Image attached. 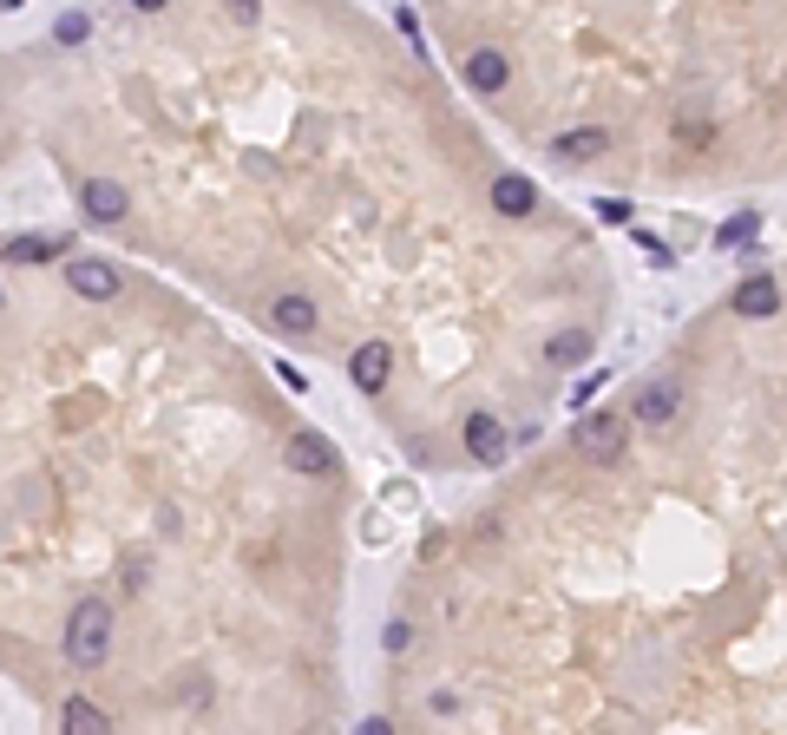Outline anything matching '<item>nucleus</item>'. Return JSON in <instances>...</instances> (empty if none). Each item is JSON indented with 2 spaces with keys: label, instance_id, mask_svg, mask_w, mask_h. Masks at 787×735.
<instances>
[{
  "label": "nucleus",
  "instance_id": "nucleus-4",
  "mask_svg": "<svg viewBox=\"0 0 787 735\" xmlns=\"http://www.w3.org/2000/svg\"><path fill=\"white\" fill-rule=\"evenodd\" d=\"M630 414H637L644 427H676V414H683V388H676L670 375H657V381H644V388L630 394Z\"/></svg>",
  "mask_w": 787,
  "mask_h": 735
},
{
  "label": "nucleus",
  "instance_id": "nucleus-3",
  "mask_svg": "<svg viewBox=\"0 0 787 735\" xmlns=\"http://www.w3.org/2000/svg\"><path fill=\"white\" fill-rule=\"evenodd\" d=\"M282 467L289 473H302V480H328L335 467H342V453L315 434V427H302V434H289V447H282Z\"/></svg>",
  "mask_w": 787,
  "mask_h": 735
},
{
  "label": "nucleus",
  "instance_id": "nucleus-12",
  "mask_svg": "<svg viewBox=\"0 0 787 735\" xmlns=\"http://www.w3.org/2000/svg\"><path fill=\"white\" fill-rule=\"evenodd\" d=\"M269 329H282V335H315V302H309V296H276V302H269Z\"/></svg>",
  "mask_w": 787,
  "mask_h": 735
},
{
  "label": "nucleus",
  "instance_id": "nucleus-7",
  "mask_svg": "<svg viewBox=\"0 0 787 735\" xmlns=\"http://www.w3.org/2000/svg\"><path fill=\"white\" fill-rule=\"evenodd\" d=\"M460 72H466V85H473V92H506V79H512V59H506L499 46H473Z\"/></svg>",
  "mask_w": 787,
  "mask_h": 735
},
{
  "label": "nucleus",
  "instance_id": "nucleus-17",
  "mask_svg": "<svg viewBox=\"0 0 787 735\" xmlns=\"http://www.w3.org/2000/svg\"><path fill=\"white\" fill-rule=\"evenodd\" d=\"M755 223H762V217H729L716 243H722V250H736V243H749V237H755Z\"/></svg>",
  "mask_w": 787,
  "mask_h": 735
},
{
  "label": "nucleus",
  "instance_id": "nucleus-9",
  "mask_svg": "<svg viewBox=\"0 0 787 735\" xmlns=\"http://www.w3.org/2000/svg\"><path fill=\"white\" fill-rule=\"evenodd\" d=\"M348 375H355V388H361V394H381V388H387V375H394V348H387V342H361V348H355V361H348Z\"/></svg>",
  "mask_w": 787,
  "mask_h": 735
},
{
  "label": "nucleus",
  "instance_id": "nucleus-19",
  "mask_svg": "<svg viewBox=\"0 0 787 735\" xmlns=\"http://www.w3.org/2000/svg\"><path fill=\"white\" fill-rule=\"evenodd\" d=\"M598 217H604V223H630V204H624V197H611V204H598Z\"/></svg>",
  "mask_w": 787,
  "mask_h": 735
},
{
  "label": "nucleus",
  "instance_id": "nucleus-1",
  "mask_svg": "<svg viewBox=\"0 0 787 735\" xmlns=\"http://www.w3.org/2000/svg\"><path fill=\"white\" fill-rule=\"evenodd\" d=\"M105 651H112V605L105 598H79L72 618H66V657L79 670H92V664H105Z\"/></svg>",
  "mask_w": 787,
  "mask_h": 735
},
{
  "label": "nucleus",
  "instance_id": "nucleus-6",
  "mask_svg": "<svg viewBox=\"0 0 787 735\" xmlns=\"http://www.w3.org/2000/svg\"><path fill=\"white\" fill-rule=\"evenodd\" d=\"M460 434H466V453H473L479 467H499V460L512 453V434H506L493 414H466V427H460Z\"/></svg>",
  "mask_w": 787,
  "mask_h": 735
},
{
  "label": "nucleus",
  "instance_id": "nucleus-13",
  "mask_svg": "<svg viewBox=\"0 0 787 735\" xmlns=\"http://www.w3.org/2000/svg\"><path fill=\"white\" fill-rule=\"evenodd\" d=\"M604 151H611V131H604V125H585V131L552 138V158H604Z\"/></svg>",
  "mask_w": 787,
  "mask_h": 735
},
{
  "label": "nucleus",
  "instance_id": "nucleus-20",
  "mask_svg": "<svg viewBox=\"0 0 787 735\" xmlns=\"http://www.w3.org/2000/svg\"><path fill=\"white\" fill-rule=\"evenodd\" d=\"M355 735H394V723H387V716H368V723H361Z\"/></svg>",
  "mask_w": 787,
  "mask_h": 735
},
{
  "label": "nucleus",
  "instance_id": "nucleus-2",
  "mask_svg": "<svg viewBox=\"0 0 787 735\" xmlns=\"http://www.w3.org/2000/svg\"><path fill=\"white\" fill-rule=\"evenodd\" d=\"M624 414H611V407H591V414H578V427H571V440H578V453L585 460H617L624 453Z\"/></svg>",
  "mask_w": 787,
  "mask_h": 735
},
{
  "label": "nucleus",
  "instance_id": "nucleus-10",
  "mask_svg": "<svg viewBox=\"0 0 787 735\" xmlns=\"http://www.w3.org/2000/svg\"><path fill=\"white\" fill-rule=\"evenodd\" d=\"M79 204H85V217H92V223H118V217L131 210V197H125V184H112V177H85V191H79Z\"/></svg>",
  "mask_w": 787,
  "mask_h": 735
},
{
  "label": "nucleus",
  "instance_id": "nucleus-5",
  "mask_svg": "<svg viewBox=\"0 0 787 735\" xmlns=\"http://www.w3.org/2000/svg\"><path fill=\"white\" fill-rule=\"evenodd\" d=\"M66 283H72V296H85V302H112V296L125 289V276H118L112 263H99V256H72V263H66Z\"/></svg>",
  "mask_w": 787,
  "mask_h": 735
},
{
  "label": "nucleus",
  "instance_id": "nucleus-8",
  "mask_svg": "<svg viewBox=\"0 0 787 735\" xmlns=\"http://www.w3.org/2000/svg\"><path fill=\"white\" fill-rule=\"evenodd\" d=\"M775 309H782V283H775L768 269H755V276H742V283H736V315L762 322V315H775Z\"/></svg>",
  "mask_w": 787,
  "mask_h": 735
},
{
  "label": "nucleus",
  "instance_id": "nucleus-16",
  "mask_svg": "<svg viewBox=\"0 0 787 735\" xmlns=\"http://www.w3.org/2000/svg\"><path fill=\"white\" fill-rule=\"evenodd\" d=\"M7 256H13V263H46V256H59V237H20Z\"/></svg>",
  "mask_w": 787,
  "mask_h": 735
},
{
  "label": "nucleus",
  "instance_id": "nucleus-15",
  "mask_svg": "<svg viewBox=\"0 0 787 735\" xmlns=\"http://www.w3.org/2000/svg\"><path fill=\"white\" fill-rule=\"evenodd\" d=\"M585 355H591V335H585V329H565V335L545 342V361H552V368H571V361H585Z\"/></svg>",
  "mask_w": 787,
  "mask_h": 735
},
{
  "label": "nucleus",
  "instance_id": "nucleus-14",
  "mask_svg": "<svg viewBox=\"0 0 787 735\" xmlns=\"http://www.w3.org/2000/svg\"><path fill=\"white\" fill-rule=\"evenodd\" d=\"M59 735H112V723H105V710H99V703L72 697V703L59 710Z\"/></svg>",
  "mask_w": 787,
  "mask_h": 735
},
{
  "label": "nucleus",
  "instance_id": "nucleus-18",
  "mask_svg": "<svg viewBox=\"0 0 787 735\" xmlns=\"http://www.w3.org/2000/svg\"><path fill=\"white\" fill-rule=\"evenodd\" d=\"M53 33H59V39H85V33H92V20H85V13H59V26H53Z\"/></svg>",
  "mask_w": 787,
  "mask_h": 735
},
{
  "label": "nucleus",
  "instance_id": "nucleus-11",
  "mask_svg": "<svg viewBox=\"0 0 787 735\" xmlns=\"http://www.w3.org/2000/svg\"><path fill=\"white\" fill-rule=\"evenodd\" d=\"M493 204H499V217H532V210H539V191H532V177L499 171V177H493Z\"/></svg>",
  "mask_w": 787,
  "mask_h": 735
}]
</instances>
